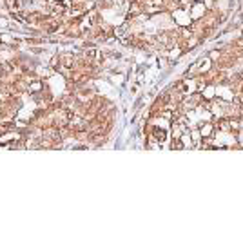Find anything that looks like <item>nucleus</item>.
Wrapping results in <instances>:
<instances>
[{"mask_svg": "<svg viewBox=\"0 0 243 241\" xmlns=\"http://www.w3.org/2000/svg\"><path fill=\"white\" fill-rule=\"evenodd\" d=\"M154 136H156V140H160V141H162V140H165V136H167V134H165V132H162L160 129H154Z\"/></svg>", "mask_w": 243, "mask_h": 241, "instance_id": "nucleus-1", "label": "nucleus"}]
</instances>
